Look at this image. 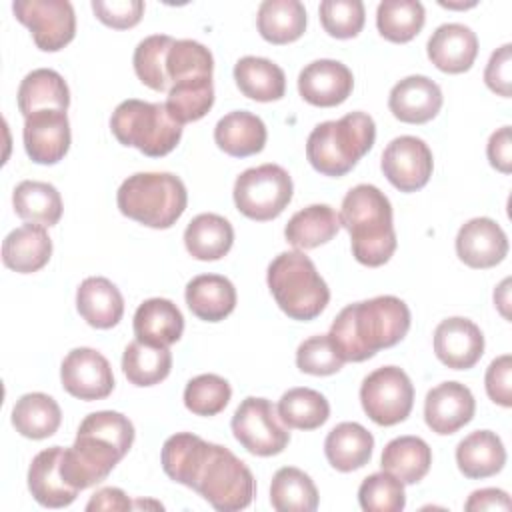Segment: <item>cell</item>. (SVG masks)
Here are the masks:
<instances>
[{
	"instance_id": "2e32d148",
	"label": "cell",
	"mask_w": 512,
	"mask_h": 512,
	"mask_svg": "<svg viewBox=\"0 0 512 512\" xmlns=\"http://www.w3.org/2000/svg\"><path fill=\"white\" fill-rule=\"evenodd\" d=\"M352 88L354 76L350 68L338 60H314L298 74V92L312 106H338L352 94Z\"/></svg>"
},
{
	"instance_id": "d590c367",
	"label": "cell",
	"mask_w": 512,
	"mask_h": 512,
	"mask_svg": "<svg viewBox=\"0 0 512 512\" xmlns=\"http://www.w3.org/2000/svg\"><path fill=\"white\" fill-rule=\"evenodd\" d=\"M62 422L58 402L42 392H30L16 400L12 408V424L26 438L42 440L52 436Z\"/></svg>"
},
{
	"instance_id": "83f0119b",
	"label": "cell",
	"mask_w": 512,
	"mask_h": 512,
	"mask_svg": "<svg viewBox=\"0 0 512 512\" xmlns=\"http://www.w3.org/2000/svg\"><path fill=\"white\" fill-rule=\"evenodd\" d=\"M456 464L466 478H488L506 464V450L496 432L476 430L456 446Z\"/></svg>"
},
{
	"instance_id": "816d5d0a",
	"label": "cell",
	"mask_w": 512,
	"mask_h": 512,
	"mask_svg": "<svg viewBox=\"0 0 512 512\" xmlns=\"http://www.w3.org/2000/svg\"><path fill=\"white\" fill-rule=\"evenodd\" d=\"M484 82L486 86L508 98L512 94V46L504 44L496 52H492L486 70H484Z\"/></svg>"
},
{
	"instance_id": "52a82bcc",
	"label": "cell",
	"mask_w": 512,
	"mask_h": 512,
	"mask_svg": "<svg viewBox=\"0 0 512 512\" xmlns=\"http://www.w3.org/2000/svg\"><path fill=\"white\" fill-rule=\"evenodd\" d=\"M266 280L276 304L292 320H314L330 300L326 282L300 250L278 254L268 266Z\"/></svg>"
},
{
	"instance_id": "681fc988",
	"label": "cell",
	"mask_w": 512,
	"mask_h": 512,
	"mask_svg": "<svg viewBox=\"0 0 512 512\" xmlns=\"http://www.w3.org/2000/svg\"><path fill=\"white\" fill-rule=\"evenodd\" d=\"M92 10L96 18L116 30H126L136 26L144 14L142 0H92Z\"/></svg>"
},
{
	"instance_id": "f546056e",
	"label": "cell",
	"mask_w": 512,
	"mask_h": 512,
	"mask_svg": "<svg viewBox=\"0 0 512 512\" xmlns=\"http://www.w3.org/2000/svg\"><path fill=\"white\" fill-rule=\"evenodd\" d=\"M70 106V90L64 78L50 68H36L24 76L18 88V110L24 118L38 110H64Z\"/></svg>"
},
{
	"instance_id": "1f68e13d",
	"label": "cell",
	"mask_w": 512,
	"mask_h": 512,
	"mask_svg": "<svg viewBox=\"0 0 512 512\" xmlns=\"http://www.w3.org/2000/svg\"><path fill=\"white\" fill-rule=\"evenodd\" d=\"M232 242L234 228L220 214H198L190 220V224L184 230L186 250L196 260H220L230 252Z\"/></svg>"
},
{
	"instance_id": "7c38bea8",
	"label": "cell",
	"mask_w": 512,
	"mask_h": 512,
	"mask_svg": "<svg viewBox=\"0 0 512 512\" xmlns=\"http://www.w3.org/2000/svg\"><path fill=\"white\" fill-rule=\"evenodd\" d=\"M12 10L44 52L62 50L76 34V16L68 0H16Z\"/></svg>"
},
{
	"instance_id": "8d00e7d4",
	"label": "cell",
	"mask_w": 512,
	"mask_h": 512,
	"mask_svg": "<svg viewBox=\"0 0 512 512\" xmlns=\"http://www.w3.org/2000/svg\"><path fill=\"white\" fill-rule=\"evenodd\" d=\"M14 212L32 224L54 226L62 216V198L60 192L48 184L38 180H24L14 188L12 194Z\"/></svg>"
},
{
	"instance_id": "f1b7e54d",
	"label": "cell",
	"mask_w": 512,
	"mask_h": 512,
	"mask_svg": "<svg viewBox=\"0 0 512 512\" xmlns=\"http://www.w3.org/2000/svg\"><path fill=\"white\" fill-rule=\"evenodd\" d=\"M372 448V434L358 422H340L324 440L326 458L332 468L340 472H352L366 466L372 458Z\"/></svg>"
},
{
	"instance_id": "7402d4cb",
	"label": "cell",
	"mask_w": 512,
	"mask_h": 512,
	"mask_svg": "<svg viewBox=\"0 0 512 512\" xmlns=\"http://www.w3.org/2000/svg\"><path fill=\"white\" fill-rule=\"evenodd\" d=\"M64 448L52 446L38 452L28 468V490L32 492L34 500L46 508H64L70 506L78 492L76 488L68 486L60 472Z\"/></svg>"
},
{
	"instance_id": "7bdbcfd3",
	"label": "cell",
	"mask_w": 512,
	"mask_h": 512,
	"mask_svg": "<svg viewBox=\"0 0 512 512\" xmlns=\"http://www.w3.org/2000/svg\"><path fill=\"white\" fill-rule=\"evenodd\" d=\"M212 70L214 58L204 44L196 40H174L166 56V76L170 86L196 78H212Z\"/></svg>"
},
{
	"instance_id": "30bf717a",
	"label": "cell",
	"mask_w": 512,
	"mask_h": 512,
	"mask_svg": "<svg viewBox=\"0 0 512 512\" xmlns=\"http://www.w3.org/2000/svg\"><path fill=\"white\" fill-rule=\"evenodd\" d=\"M360 402L372 422L394 426L408 418L414 404V386L402 368L382 366L362 380Z\"/></svg>"
},
{
	"instance_id": "cb8c5ba5",
	"label": "cell",
	"mask_w": 512,
	"mask_h": 512,
	"mask_svg": "<svg viewBox=\"0 0 512 512\" xmlns=\"http://www.w3.org/2000/svg\"><path fill=\"white\" fill-rule=\"evenodd\" d=\"M76 308L92 328L106 330L122 320L124 298L108 278L90 276L76 290Z\"/></svg>"
},
{
	"instance_id": "9f6ffc18",
	"label": "cell",
	"mask_w": 512,
	"mask_h": 512,
	"mask_svg": "<svg viewBox=\"0 0 512 512\" xmlns=\"http://www.w3.org/2000/svg\"><path fill=\"white\" fill-rule=\"evenodd\" d=\"M508 284H510V280L506 278V280L500 284V288L494 292V302L500 306V312H502L506 318H508V314H506L504 306L508 304V296H506V294H508Z\"/></svg>"
},
{
	"instance_id": "5bb4252c",
	"label": "cell",
	"mask_w": 512,
	"mask_h": 512,
	"mask_svg": "<svg viewBox=\"0 0 512 512\" xmlns=\"http://www.w3.org/2000/svg\"><path fill=\"white\" fill-rule=\"evenodd\" d=\"M60 380L70 396L86 402L102 400L114 390L110 362L94 348L70 350L62 360Z\"/></svg>"
},
{
	"instance_id": "7dc6e473",
	"label": "cell",
	"mask_w": 512,
	"mask_h": 512,
	"mask_svg": "<svg viewBox=\"0 0 512 512\" xmlns=\"http://www.w3.org/2000/svg\"><path fill=\"white\" fill-rule=\"evenodd\" d=\"M324 30L340 40L354 38L364 28V4L360 0H324L318 8Z\"/></svg>"
},
{
	"instance_id": "d4e9b609",
	"label": "cell",
	"mask_w": 512,
	"mask_h": 512,
	"mask_svg": "<svg viewBox=\"0 0 512 512\" xmlns=\"http://www.w3.org/2000/svg\"><path fill=\"white\" fill-rule=\"evenodd\" d=\"M184 318L178 306L166 298L144 300L134 314L136 340L152 346H170L180 340Z\"/></svg>"
},
{
	"instance_id": "ee69618b",
	"label": "cell",
	"mask_w": 512,
	"mask_h": 512,
	"mask_svg": "<svg viewBox=\"0 0 512 512\" xmlns=\"http://www.w3.org/2000/svg\"><path fill=\"white\" fill-rule=\"evenodd\" d=\"M214 104L212 78H196L170 86L166 108L180 124L204 118Z\"/></svg>"
},
{
	"instance_id": "ba28073f",
	"label": "cell",
	"mask_w": 512,
	"mask_h": 512,
	"mask_svg": "<svg viewBox=\"0 0 512 512\" xmlns=\"http://www.w3.org/2000/svg\"><path fill=\"white\" fill-rule=\"evenodd\" d=\"M110 130L124 146L138 148L150 158L170 154L182 138V124L174 120L162 102L128 98L116 106Z\"/></svg>"
},
{
	"instance_id": "8992f818",
	"label": "cell",
	"mask_w": 512,
	"mask_h": 512,
	"mask_svg": "<svg viewBox=\"0 0 512 512\" xmlns=\"http://www.w3.org/2000/svg\"><path fill=\"white\" fill-rule=\"evenodd\" d=\"M116 202L124 216L164 230L184 214L188 192L184 182L170 172H138L120 184Z\"/></svg>"
},
{
	"instance_id": "e575fe53",
	"label": "cell",
	"mask_w": 512,
	"mask_h": 512,
	"mask_svg": "<svg viewBox=\"0 0 512 512\" xmlns=\"http://www.w3.org/2000/svg\"><path fill=\"white\" fill-rule=\"evenodd\" d=\"M306 30V8L298 0H264L258 8V32L270 44H288Z\"/></svg>"
},
{
	"instance_id": "f907efd6",
	"label": "cell",
	"mask_w": 512,
	"mask_h": 512,
	"mask_svg": "<svg viewBox=\"0 0 512 512\" xmlns=\"http://www.w3.org/2000/svg\"><path fill=\"white\" fill-rule=\"evenodd\" d=\"M510 374H512V356L502 354L494 358L486 370V392L492 402L510 408L512 406V384H510Z\"/></svg>"
},
{
	"instance_id": "f35d334b",
	"label": "cell",
	"mask_w": 512,
	"mask_h": 512,
	"mask_svg": "<svg viewBox=\"0 0 512 512\" xmlns=\"http://www.w3.org/2000/svg\"><path fill=\"white\" fill-rule=\"evenodd\" d=\"M172 368L168 346H152L140 340L130 342L122 354V370L134 386H154L162 382Z\"/></svg>"
},
{
	"instance_id": "5b68a950",
	"label": "cell",
	"mask_w": 512,
	"mask_h": 512,
	"mask_svg": "<svg viewBox=\"0 0 512 512\" xmlns=\"http://www.w3.org/2000/svg\"><path fill=\"white\" fill-rule=\"evenodd\" d=\"M376 140V124L366 112H350L340 120L318 124L306 142V158L324 176H344L368 154Z\"/></svg>"
},
{
	"instance_id": "c3c4849f",
	"label": "cell",
	"mask_w": 512,
	"mask_h": 512,
	"mask_svg": "<svg viewBox=\"0 0 512 512\" xmlns=\"http://www.w3.org/2000/svg\"><path fill=\"white\" fill-rule=\"evenodd\" d=\"M344 358L336 350L328 334L310 336L296 350V366L312 376H330L344 366Z\"/></svg>"
},
{
	"instance_id": "ab89813d",
	"label": "cell",
	"mask_w": 512,
	"mask_h": 512,
	"mask_svg": "<svg viewBox=\"0 0 512 512\" xmlns=\"http://www.w3.org/2000/svg\"><path fill=\"white\" fill-rule=\"evenodd\" d=\"M278 418L288 428L316 430L330 416L328 400L312 388H290L278 400Z\"/></svg>"
},
{
	"instance_id": "3957f363",
	"label": "cell",
	"mask_w": 512,
	"mask_h": 512,
	"mask_svg": "<svg viewBox=\"0 0 512 512\" xmlns=\"http://www.w3.org/2000/svg\"><path fill=\"white\" fill-rule=\"evenodd\" d=\"M410 330V310L396 296H376L348 304L334 318L328 336L348 362H364L398 344Z\"/></svg>"
},
{
	"instance_id": "484cf974",
	"label": "cell",
	"mask_w": 512,
	"mask_h": 512,
	"mask_svg": "<svg viewBox=\"0 0 512 512\" xmlns=\"http://www.w3.org/2000/svg\"><path fill=\"white\" fill-rule=\"evenodd\" d=\"M186 304L194 316L206 322H220L236 306L234 284L220 274H200L186 284Z\"/></svg>"
},
{
	"instance_id": "8fae6325",
	"label": "cell",
	"mask_w": 512,
	"mask_h": 512,
	"mask_svg": "<svg viewBox=\"0 0 512 512\" xmlns=\"http://www.w3.org/2000/svg\"><path fill=\"white\" fill-rule=\"evenodd\" d=\"M230 424L234 438L256 456L280 454L290 442V432L278 422L276 410L266 398H244Z\"/></svg>"
},
{
	"instance_id": "7a4b0ae2",
	"label": "cell",
	"mask_w": 512,
	"mask_h": 512,
	"mask_svg": "<svg viewBox=\"0 0 512 512\" xmlns=\"http://www.w3.org/2000/svg\"><path fill=\"white\" fill-rule=\"evenodd\" d=\"M132 442L134 426L124 414L112 410L88 414L78 426L74 444L62 452V478L76 490L102 482L128 454Z\"/></svg>"
},
{
	"instance_id": "11a10c76",
	"label": "cell",
	"mask_w": 512,
	"mask_h": 512,
	"mask_svg": "<svg viewBox=\"0 0 512 512\" xmlns=\"http://www.w3.org/2000/svg\"><path fill=\"white\" fill-rule=\"evenodd\" d=\"M134 504L128 500V496L120 488H102L98 490L86 504L88 512L94 510H130Z\"/></svg>"
},
{
	"instance_id": "ffe728a7",
	"label": "cell",
	"mask_w": 512,
	"mask_h": 512,
	"mask_svg": "<svg viewBox=\"0 0 512 512\" xmlns=\"http://www.w3.org/2000/svg\"><path fill=\"white\" fill-rule=\"evenodd\" d=\"M388 108L400 122L424 124L440 112L442 90L428 76H406L390 90Z\"/></svg>"
},
{
	"instance_id": "b9f144b4",
	"label": "cell",
	"mask_w": 512,
	"mask_h": 512,
	"mask_svg": "<svg viewBox=\"0 0 512 512\" xmlns=\"http://www.w3.org/2000/svg\"><path fill=\"white\" fill-rule=\"evenodd\" d=\"M174 44L168 34H154L144 38L134 50V72L142 84L156 92H168L170 80L166 76V56Z\"/></svg>"
},
{
	"instance_id": "74e56055",
	"label": "cell",
	"mask_w": 512,
	"mask_h": 512,
	"mask_svg": "<svg viewBox=\"0 0 512 512\" xmlns=\"http://www.w3.org/2000/svg\"><path fill=\"white\" fill-rule=\"evenodd\" d=\"M270 504L278 512H314L318 508V490L306 472L284 466L272 478Z\"/></svg>"
},
{
	"instance_id": "9c48e42d",
	"label": "cell",
	"mask_w": 512,
	"mask_h": 512,
	"mask_svg": "<svg viewBox=\"0 0 512 512\" xmlns=\"http://www.w3.org/2000/svg\"><path fill=\"white\" fill-rule=\"evenodd\" d=\"M292 178L278 164L244 170L234 182V204L250 220L278 218L292 200Z\"/></svg>"
},
{
	"instance_id": "bcb514c9",
	"label": "cell",
	"mask_w": 512,
	"mask_h": 512,
	"mask_svg": "<svg viewBox=\"0 0 512 512\" xmlns=\"http://www.w3.org/2000/svg\"><path fill=\"white\" fill-rule=\"evenodd\" d=\"M358 502L366 512H400L406 506L404 484L390 472H376L362 480Z\"/></svg>"
},
{
	"instance_id": "e0dca14e",
	"label": "cell",
	"mask_w": 512,
	"mask_h": 512,
	"mask_svg": "<svg viewBox=\"0 0 512 512\" xmlns=\"http://www.w3.org/2000/svg\"><path fill=\"white\" fill-rule=\"evenodd\" d=\"M434 352L444 366L468 370L484 354V334L468 318H446L434 330Z\"/></svg>"
},
{
	"instance_id": "44dd1931",
	"label": "cell",
	"mask_w": 512,
	"mask_h": 512,
	"mask_svg": "<svg viewBox=\"0 0 512 512\" xmlns=\"http://www.w3.org/2000/svg\"><path fill=\"white\" fill-rule=\"evenodd\" d=\"M428 58L430 62L448 74H460L470 70L478 56L476 34L458 22L438 26L428 38Z\"/></svg>"
},
{
	"instance_id": "6da1fadb",
	"label": "cell",
	"mask_w": 512,
	"mask_h": 512,
	"mask_svg": "<svg viewBox=\"0 0 512 512\" xmlns=\"http://www.w3.org/2000/svg\"><path fill=\"white\" fill-rule=\"evenodd\" d=\"M162 468L168 478L196 490L212 508L236 512L250 506L256 482L250 468L226 446L178 432L162 446Z\"/></svg>"
},
{
	"instance_id": "9a60e30c",
	"label": "cell",
	"mask_w": 512,
	"mask_h": 512,
	"mask_svg": "<svg viewBox=\"0 0 512 512\" xmlns=\"http://www.w3.org/2000/svg\"><path fill=\"white\" fill-rule=\"evenodd\" d=\"M24 148L36 164H56L70 148V122L64 110H38L24 120Z\"/></svg>"
},
{
	"instance_id": "d6986e66",
	"label": "cell",
	"mask_w": 512,
	"mask_h": 512,
	"mask_svg": "<svg viewBox=\"0 0 512 512\" xmlns=\"http://www.w3.org/2000/svg\"><path fill=\"white\" fill-rule=\"evenodd\" d=\"M456 254L470 268H492L506 258L508 238L492 218H472L458 230Z\"/></svg>"
},
{
	"instance_id": "ac0fdd59",
	"label": "cell",
	"mask_w": 512,
	"mask_h": 512,
	"mask_svg": "<svg viewBox=\"0 0 512 512\" xmlns=\"http://www.w3.org/2000/svg\"><path fill=\"white\" fill-rule=\"evenodd\" d=\"M474 412V396L460 382H442L424 400V420L436 434H454L474 418Z\"/></svg>"
},
{
	"instance_id": "4dcf8cb0",
	"label": "cell",
	"mask_w": 512,
	"mask_h": 512,
	"mask_svg": "<svg viewBox=\"0 0 512 512\" xmlns=\"http://www.w3.org/2000/svg\"><path fill=\"white\" fill-rule=\"evenodd\" d=\"M340 214L328 204H312L298 210L286 224L284 236L296 250H312L330 242L340 230Z\"/></svg>"
},
{
	"instance_id": "277c9868",
	"label": "cell",
	"mask_w": 512,
	"mask_h": 512,
	"mask_svg": "<svg viewBox=\"0 0 512 512\" xmlns=\"http://www.w3.org/2000/svg\"><path fill=\"white\" fill-rule=\"evenodd\" d=\"M340 224L350 232L354 258L370 268L386 264L396 250L392 204L372 184H358L342 200Z\"/></svg>"
},
{
	"instance_id": "d6a6232c",
	"label": "cell",
	"mask_w": 512,
	"mask_h": 512,
	"mask_svg": "<svg viewBox=\"0 0 512 512\" xmlns=\"http://www.w3.org/2000/svg\"><path fill=\"white\" fill-rule=\"evenodd\" d=\"M234 80L246 98L256 102L280 100L286 92L284 70L268 58L244 56L234 64Z\"/></svg>"
},
{
	"instance_id": "f5cc1de1",
	"label": "cell",
	"mask_w": 512,
	"mask_h": 512,
	"mask_svg": "<svg viewBox=\"0 0 512 512\" xmlns=\"http://www.w3.org/2000/svg\"><path fill=\"white\" fill-rule=\"evenodd\" d=\"M486 154L490 164L502 172V174H510L512 172V140H510V126H502L498 128L486 146Z\"/></svg>"
},
{
	"instance_id": "f6af8a7d",
	"label": "cell",
	"mask_w": 512,
	"mask_h": 512,
	"mask_svg": "<svg viewBox=\"0 0 512 512\" xmlns=\"http://www.w3.org/2000/svg\"><path fill=\"white\" fill-rule=\"evenodd\" d=\"M232 396L228 380L218 374H200L192 378L184 388V404L196 416L220 414Z\"/></svg>"
},
{
	"instance_id": "db71d44e",
	"label": "cell",
	"mask_w": 512,
	"mask_h": 512,
	"mask_svg": "<svg viewBox=\"0 0 512 512\" xmlns=\"http://www.w3.org/2000/svg\"><path fill=\"white\" fill-rule=\"evenodd\" d=\"M464 508L468 512H482V510H510V496L500 488H482L474 490L466 500Z\"/></svg>"
},
{
	"instance_id": "603a6c76",
	"label": "cell",
	"mask_w": 512,
	"mask_h": 512,
	"mask_svg": "<svg viewBox=\"0 0 512 512\" xmlns=\"http://www.w3.org/2000/svg\"><path fill=\"white\" fill-rule=\"evenodd\" d=\"M52 256V240L46 232V226L40 224H22L12 230L2 242V262L6 268L32 274L48 264Z\"/></svg>"
},
{
	"instance_id": "4316f807",
	"label": "cell",
	"mask_w": 512,
	"mask_h": 512,
	"mask_svg": "<svg viewBox=\"0 0 512 512\" xmlns=\"http://www.w3.org/2000/svg\"><path fill=\"white\" fill-rule=\"evenodd\" d=\"M264 122L246 110H234L222 116L214 128V140L220 150L234 158H246L262 152L266 144Z\"/></svg>"
},
{
	"instance_id": "4fadbf2b",
	"label": "cell",
	"mask_w": 512,
	"mask_h": 512,
	"mask_svg": "<svg viewBox=\"0 0 512 512\" xmlns=\"http://www.w3.org/2000/svg\"><path fill=\"white\" fill-rule=\"evenodd\" d=\"M380 166L394 188L400 192H416L428 184L434 160L422 138L398 136L384 148Z\"/></svg>"
},
{
	"instance_id": "836d02e7",
	"label": "cell",
	"mask_w": 512,
	"mask_h": 512,
	"mask_svg": "<svg viewBox=\"0 0 512 512\" xmlns=\"http://www.w3.org/2000/svg\"><path fill=\"white\" fill-rule=\"evenodd\" d=\"M432 464L430 446L418 436H398L390 440L380 458L384 472H390L402 484L420 482Z\"/></svg>"
},
{
	"instance_id": "60d3db41",
	"label": "cell",
	"mask_w": 512,
	"mask_h": 512,
	"mask_svg": "<svg viewBox=\"0 0 512 512\" xmlns=\"http://www.w3.org/2000/svg\"><path fill=\"white\" fill-rule=\"evenodd\" d=\"M424 6L418 0H384L376 10L378 32L396 44L410 42L424 26Z\"/></svg>"
}]
</instances>
